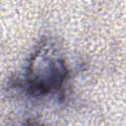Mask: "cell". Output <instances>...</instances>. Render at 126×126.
I'll return each mask as SVG.
<instances>
[{
	"instance_id": "1",
	"label": "cell",
	"mask_w": 126,
	"mask_h": 126,
	"mask_svg": "<svg viewBox=\"0 0 126 126\" xmlns=\"http://www.w3.org/2000/svg\"><path fill=\"white\" fill-rule=\"evenodd\" d=\"M67 75L68 70L59 50L53 43L45 41L31 56L23 88L32 96H45L60 90Z\"/></svg>"
}]
</instances>
